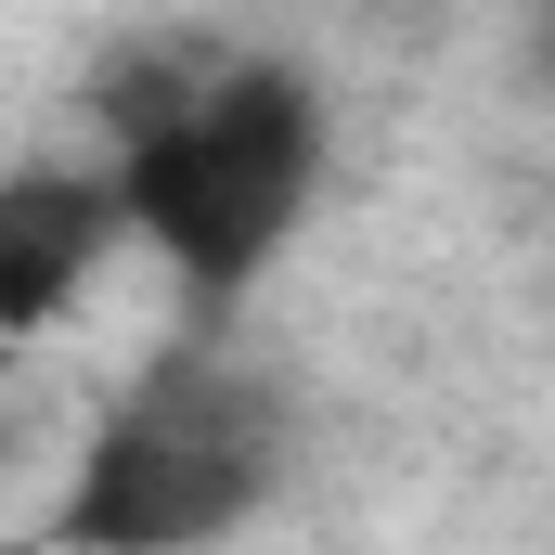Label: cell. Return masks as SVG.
I'll return each instance as SVG.
<instances>
[{
    "instance_id": "1",
    "label": "cell",
    "mask_w": 555,
    "mask_h": 555,
    "mask_svg": "<svg viewBox=\"0 0 555 555\" xmlns=\"http://www.w3.org/2000/svg\"><path fill=\"white\" fill-rule=\"evenodd\" d=\"M104 155H117V194H130V246H155L194 310H220V297H246L272 272L284 233L310 220L336 130H323L310 65L220 52L181 117H155L142 142H104Z\"/></svg>"
},
{
    "instance_id": "2",
    "label": "cell",
    "mask_w": 555,
    "mask_h": 555,
    "mask_svg": "<svg viewBox=\"0 0 555 555\" xmlns=\"http://www.w3.org/2000/svg\"><path fill=\"white\" fill-rule=\"evenodd\" d=\"M272 478H284V388L233 349H155L104 401L78 491L52 504V543H117V555L220 543L272 504Z\"/></svg>"
},
{
    "instance_id": "3",
    "label": "cell",
    "mask_w": 555,
    "mask_h": 555,
    "mask_svg": "<svg viewBox=\"0 0 555 555\" xmlns=\"http://www.w3.org/2000/svg\"><path fill=\"white\" fill-rule=\"evenodd\" d=\"M117 246H130L117 155H26V168H0V336H52L104 284Z\"/></svg>"
},
{
    "instance_id": "4",
    "label": "cell",
    "mask_w": 555,
    "mask_h": 555,
    "mask_svg": "<svg viewBox=\"0 0 555 555\" xmlns=\"http://www.w3.org/2000/svg\"><path fill=\"white\" fill-rule=\"evenodd\" d=\"M207 65H220V52H181V39H117V65L91 78V117H104V142H142L155 117H181V104L207 91Z\"/></svg>"
},
{
    "instance_id": "5",
    "label": "cell",
    "mask_w": 555,
    "mask_h": 555,
    "mask_svg": "<svg viewBox=\"0 0 555 555\" xmlns=\"http://www.w3.org/2000/svg\"><path fill=\"white\" fill-rule=\"evenodd\" d=\"M543 104H555V13H543Z\"/></svg>"
}]
</instances>
